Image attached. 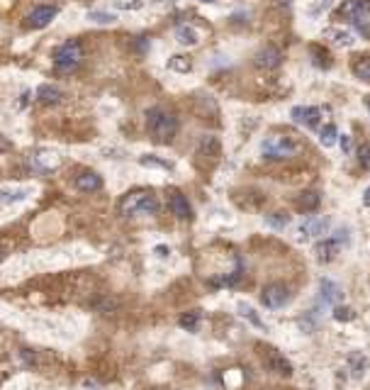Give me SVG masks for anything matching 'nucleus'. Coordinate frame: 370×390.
I'll list each match as a JSON object with an SVG mask.
<instances>
[{
    "mask_svg": "<svg viewBox=\"0 0 370 390\" xmlns=\"http://www.w3.org/2000/svg\"><path fill=\"white\" fill-rule=\"evenodd\" d=\"M146 129L151 134V139L158 144H168L178 132V117L170 110L163 108H151L146 112Z\"/></svg>",
    "mask_w": 370,
    "mask_h": 390,
    "instance_id": "obj_1",
    "label": "nucleus"
},
{
    "mask_svg": "<svg viewBox=\"0 0 370 390\" xmlns=\"http://www.w3.org/2000/svg\"><path fill=\"white\" fill-rule=\"evenodd\" d=\"M338 17L353 24L358 34H363V39H370V0H344Z\"/></svg>",
    "mask_w": 370,
    "mask_h": 390,
    "instance_id": "obj_2",
    "label": "nucleus"
},
{
    "mask_svg": "<svg viewBox=\"0 0 370 390\" xmlns=\"http://www.w3.org/2000/svg\"><path fill=\"white\" fill-rule=\"evenodd\" d=\"M120 212L132 217V215H156L158 212V200L156 195H151L149 190H134L129 195H124L120 202Z\"/></svg>",
    "mask_w": 370,
    "mask_h": 390,
    "instance_id": "obj_3",
    "label": "nucleus"
},
{
    "mask_svg": "<svg viewBox=\"0 0 370 390\" xmlns=\"http://www.w3.org/2000/svg\"><path fill=\"white\" fill-rule=\"evenodd\" d=\"M80 59H83V46H80L76 39L64 42V44L54 51V64H56V71H61V73L73 71V68L80 64Z\"/></svg>",
    "mask_w": 370,
    "mask_h": 390,
    "instance_id": "obj_4",
    "label": "nucleus"
},
{
    "mask_svg": "<svg viewBox=\"0 0 370 390\" xmlns=\"http://www.w3.org/2000/svg\"><path fill=\"white\" fill-rule=\"evenodd\" d=\"M261 151L266 159H288L297 151V144L292 142L290 137H280V134H270L263 139L261 144Z\"/></svg>",
    "mask_w": 370,
    "mask_h": 390,
    "instance_id": "obj_5",
    "label": "nucleus"
},
{
    "mask_svg": "<svg viewBox=\"0 0 370 390\" xmlns=\"http://www.w3.org/2000/svg\"><path fill=\"white\" fill-rule=\"evenodd\" d=\"M290 288L285 285V283H268L266 288H263V293H261V300H263V305L266 307H270V310H278V307H285L288 302H290Z\"/></svg>",
    "mask_w": 370,
    "mask_h": 390,
    "instance_id": "obj_6",
    "label": "nucleus"
},
{
    "mask_svg": "<svg viewBox=\"0 0 370 390\" xmlns=\"http://www.w3.org/2000/svg\"><path fill=\"white\" fill-rule=\"evenodd\" d=\"M253 64H256L261 71H273V68H278L282 64V51L273 44L261 46L256 51V56H253Z\"/></svg>",
    "mask_w": 370,
    "mask_h": 390,
    "instance_id": "obj_7",
    "label": "nucleus"
},
{
    "mask_svg": "<svg viewBox=\"0 0 370 390\" xmlns=\"http://www.w3.org/2000/svg\"><path fill=\"white\" fill-rule=\"evenodd\" d=\"M263 363H266L273 373L282 376V378H290V376H292V363L282 356L278 349H270V346H268V349L263 351Z\"/></svg>",
    "mask_w": 370,
    "mask_h": 390,
    "instance_id": "obj_8",
    "label": "nucleus"
},
{
    "mask_svg": "<svg viewBox=\"0 0 370 390\" xmlns=\"http://www.w3.org/2000/svg\"><path fill=\"white\" fill-rule=\"evenodd\" d=\"M32 164H34V168H39L42 173H51V171H56V168L61 166V156H59V151H54V149H39V151H34Z\"/></svg>",
    "mask_w": 370,
    "mask_h": 390,
    "instance_id": "obj_9",
    "label": "nucleus"
},
{
    "mask_svg": "<svg viewBox=\"0 0 370 390\" xmlns=\"http://www.w3.org/2000/svg\"><path fill=\"white\" fill-rule=\"evenodd\" d=\"M290 117L297 124H304L307 129H314L319 124V120H322V110L319 108H309V105H297V108H292Z\"/></svg>",
    "mask_w": 370,
    "mask_h": 390,
    "instance_id": "obj_10",
    "label": "nucleus"
},
{
    "mask_svg": "<svg viewBox=\"0 0 370 390\" xmlns=\"http://www.w3.org/2000/svg\"><path fill=\"white\" fill-rule=\"evenodd\" d=\"M56 12H59V8H54V5H39V8H34L27 15V24L34 27V30H42V27H46V24L56 17Z\"/></svg>",
    "mask_w": 370,
    "mask_h": 390,
    "instance_id": "obj_11",
    "label": "nucleus"
},
{
    "mask_svg": "<svg viewBox=\"0 0 370 390\" xmlns=\"http://www.w3.org/2000/svg\"><path fill=\"white\" fill-rule=\"evenodd\" d=\"M168 207H170V212H173L178 220H190V217H192L190 202H188V198H185L180 190H173V193L168 195Z\"/></svg>",
    "mask_w": 370,
    "mask_h": 390,
    "instance_id": "obj_12",
    "label": "nucleus"
},
{
    "mask_svg": "<svg viewBox=\"0 0 370 390\" xmlns=\"http://www.w3.org/2000/svg\"><path fill=\"white\" fill-rule=\"evenodd\" d=\"M326 229H329V220L326 217H307L300 224V234H302L304 239L307 237H324Z\"/></svg>",
    "mask_w": 370,
    "mask_h": 390,
    "instance_id": "obj_13",
    "label": "nucleus"
},
{
    "mask_svg": "<svg viewBox=\"0 0 370 390\" xmlns=\"http://www.w3.org/2000/svg\"><path fill=\"white\" fill-rule=\"evenodd\" d=\"M73 183H76V188H78L80 193H95V190L102 188V178L95 173V171H83V173H78Z\"/></svg>",
    "mask_w": 370,
    "mask_h": 390,
    "instance_id": "obj_14",
    "label": "nucleus"
},
{
    "mask_svg": "<svg viewBox=\"0 0 370 390\" xmlns=\"http://www.w3.org/2000/svg\"><path fill=\"white\" fill-rule=\"evenodd\" d=\"M338 244L336 239H324V242H319V244L314 246V254H317V261H322V264H329V261H334L338 254Z\"/></svg>",
    "mask_w": 370,
    "mask_h": 390,
    "instance_id": "obj_15",
    "label": "nucleus"
},
{
    "mask_svg": "<svg viewBox=\"0 0 370 390\" xmlns=\"http://www.w3.org/2000/svg\"><path fill=\"white\" fill-rule=\"evenodd\" d=\"M319 290H322V300L329 302V305H336V302L344 300V290L338 288L334 280L322 278V280H319Z\"/></svg>",
    "mask_w": 370,
    "mask_h": 390,
    "instance_id": "obj_16",
    "label": "nucleus"
},
{
    "mask_svg": "<svg viewBox=\"0 0 370 390\" xmlns=\"http://www.w3.org/2000/svg\"><path fill=\"white\" fill-rule=\"evenodd\" d=\"M324 39L334 42L336 46H353V42H356V37L348 32V30H341V27H326Z\"/></svg>",
    "mask_w": 370,
    "mask_h": 390,
    "instance_id": "obj_17",
    "label": "nucleus"
},
{
    "mask_svg": "<svg viewBox=\"0 0 370 390\" xmlns=\"http://www.w3.org/2000/svg\"><path fill=\"white\" fill-rule=\"evenodd\" d=\"M61 98H64V93H61L56 86H49V83H44V86H39V88H37V100L44 102V105H56V102H61Z\"/></svg>",
    "mask_w": 370,
    "mask_h": 390,
    "instance_id": "obj_18",
    "label": "nucleus"
},
{
    "mask_svg": "<svg viewBox=\"0 0 370 390\" xmlns=\"http://www.w3.org/2000/svg\"><path fill=\"white\" fill-rule=\"evenodd\" d=\"M348 371H351L353 378H363L365 371H368V358L363 354H351L348 356Z\"/></svg>",
    "mask_w": 370,
    "mask_h": 390,
    "instance_id": "obj_19",
    "label": "nucleus"
},
{
    "mask_svg": "<svg viewBox=\"0 0 370 390\" xmlns=\"http://www.w3.org/2000/svg\"><path fill=\"white\" fill-rule=\"evenodd\" d=\"M176 37H178L180 44L185 46H192L200 42V34H197V30L195 27H190V24H180L178 30H176Z\"/></svg>",
    "mask_w": 370,
    "mask_h": 390,
    "instance_id": "obj_20",
    "label": "nucleus"
},
{
    "mask_svg": "<svg viewBox=\"0 0 370 390\" xmlns=\"http://www.w3.org/2000/svg\"><path fill=\"white\" fill-rule=\"evenodd\" d=\"M319 202H322V198H319V193L317 190H307V193H302L300 198H297V207L304 212H312L319 207Z\"/></svg>",
    "mask_w": 370,
    "mask_h": 390,
    "instance_id": "obj_21",
    "label": "nucleus"
},
{
    "mask_svg": "<svg viewBox=\"0 0 370 390\" xmlns=\"http://www.w3.org/2000/svg\"><path fill=\"white\" fill-rule=\"evenodd\" d=\"M351 68H353V76L356 78L370 83V56H358V59L351 64Z\"/></svg>",
    "mask_w": 370,
    "mask_h": 390,
    "instance_id": "obj_22",
    "label": "nucleus"
},
{
    "mask_svg": "<svg viewBox=\"0 0 370 390\" xmlns=\"http://www.w3.org/2000/svg\"><path fill=\"white\" fill-rule=\"evenodd\" d=\"M197 151H200V156H205V154H207V156H217V154H219V142H217V137H212V134L202 137Z\"/></svg>",
    "mask_w": 370,
    "mask_h": 390,
    "instance_id": "obj_23",
    "label": "nucleus"
},
{
    "mask_svg": "<svg viewBox=\"0 0 370 390\" xmlns=\"http://www.w3.org/2000/svg\"><path fill=\"white\" fill-rule=\"evenodd\" d=\"M168 68L170 71H178V73H188V71L192 68V61L188 59V56L176 54V56H170L168 59Z\"/></svg>",
    "mask_w": 370,
    "mask_h": 390,
    "instance_id": "obj_24",
    "label": "nucleus"
},
{
    "mask_svg": "<svg viewBox=\"0 0 370 390\" xmlns=\"http://www.w3.org/2000/svg\"><path fill=\"white\" fill-rule=\"evenodd\" d=\"M336 137H338L336 127L334 124H326L324 129L319 132V142H322V146H334L336 144Z\"/></svg>",
    "mask_w": 370,
    "mask_h": 390,
    "instance_id": "obj_25",
    "label": "nucleus"
},
{
    "mask_svg": "<svg viewBox=\"0 0 370 390\" xmlns=\"http://www.w3.org/2000/svg\"><path fill=\"white\" fill-rule=\"evenodd\" d=\"M266 222H268L270 227H275V229H282V227L290 224V215H288V212H273V215L266 217Z\"/></svg>",
    "mask_w": 370,
    "mask_h": 390,
    "instance_id": "obj_26",
    "label": "nucleus"
},
{
    "mask_svg": "<svg viewBox=\"0 0 370 390\" xmlns=\"http://www.w3.org/2000/svg\"><path fill=\"white\" fill-rule=\"evenodd\" d=\"M197 322H200V312L197 310H192V312H188V315L180 317V327L188 329V332H195V329H197Z\"/></svg>",
    "mask_w": 370,
    "mask_h": 390,
    "instance_id": "obj_27",
    "label": "nucleus"
},
{
    "mask_svg": "<svg viewBox=\"0 0 370 390\" xmlns=\"http://www.w3.org/2000/svg\"><path fill=\"white\" fill-rule=\"evenodd\" d=\"M88 20H90V22H98V24H112L117 17H115L112 12L95 10V12H88Z\"/></svg>",
    "mask_w": 370,
    "mask_h": 390,
    "instance_id": "obj_28",
    "label": "nucleus"
},
{
    "mask_svg": "<svg viewBox=\"0 0 370 390\" xmlns=\"http://www.w3.org/2000/svg\"><path fill=\"white\" fill-rule=\"evenodd\" d=\"M239 312H241V315H244V317H248V320H251V322L256 324V327H263V322H261V320H258V315H256V310H253V307H251V305H246V302H239Z\"/></svg>",
    "mask_w": 370,
    "mask_h": 390,
    "instance_id": "obj_29",
    "label": "nucleus"
},
{
    "mask_svg": "<svg viewBox=\"0 0 370 390\" xmlns=\"http://www.w3.org/2000/svg\"><path fill=\"white\" fill-rule=\"evenodd\" d=\"M334 317H336L338 322H351V320H356V312L351 310V307H341L338 305L336 310H334Z\"/></svg>",
    "mask_w": 370,
    "mask_h": 390,
    "instance_id": "obj_30",
    "label": "nucleus"
},
{
    "mask_svg": "<svg viewBox=\"0 0 370 390\" xmlns=\"http://www.w3.org/2000/svg\"><path fill=\"white\" fill-rule=\"evenodd\" d=\"M144 5V0H115V8L120 10H139Z\"/></svg>",
    "mask_w": 370,
    "mask_h": 390,
    "instance_id": "obj_31",
    "label": "nucleus"
},
{
    "mask_svg": "<svg viewBox=\"0 0 370 390\" xmlns=\"http://www.w3.org/2000/svg\"><path fill=\"white\" fill-rule=\"evenodd\" d=\"M358 164L365 168V171L370 168V144H360L358 146Z\"/></svg>",
    "mask_w": 370,
    "mask_h": 390,
    "instance_id": "obj_32",
    "label": "nucleus"
},
{
    "mask_svg": "<svg viewBox=\"0 0 370 390\" xmlns=\"http://www.w3.org/2000/svg\"><path fill=\"white\" fill-rule=\"evenodd\" d=\"M141 164L144 166H156V168H170L168 161H161V159H154V156H141Z\"/></svg>",
    "mask_w": 370,
    "mask_h": 390,
    "instance_id": "obj_33",
    "label": "nucleus"
},
{
    "mask_svg": "<svg viewBox=\"0 0 370 390\" xmlns=\"http://www.w3.org/2000/svg\"><path fill=\"white\" fill-rule=\"evenodd\" d=\"M20 361H22L24 366H34V354L30 349H20Z\"/></svg>",
    "mask_w": 370,
    "mask_h": 390,
    "instance_id": "obj_34",
    "label": "nucleus"
},
{
    "mask_svg": "<svg viewBox=\"0 0 370 390\" xmlns=\"http://www.w3.org/2000/svg\"><path fill=\"white\" fill-rule=\"evenodd\" d=\"M95 307H98V310H100V312H112L115 307H117V302L107 298V300H100V302H98V305H95Z\"/></svg>",
    "mask_w": 370,
    "mask_h": 390,
    "instance_id": "obj_35",
    "label": "nucleus"
},
{
    "mask_svg": "<svg viewBox=\"0 0 370 390\" xmlns=\"http://www.w3.org/2000/svg\"><path fill=\"white\" fill-rule=\"evenodd\" d=\"M341 149H344V151H351V137H348V134H341Z\"/></svg>",
    "mask_w": 370,
    "mask_h": 390,
    "instance_id": "obj_36",
    "label": "nucleus"
},
{
    "mask_svg": "<svg viewBox=\"0 0 370 390\" xmlns=\"http://www.w3.org/2000/svg\"><path fill=\"white\" fill-rule=\"evenodd\" d=\"M154 251H156L158 256H168V254H170V251H168V246H156Z\"/></svg>",
    "mask_w": 370,
    "mask_h": 390,
    "instance_id": "obj_37",
    "label": "nucleus"
},
{
    "mask_svg": "<svg viewBox=\"0 0 370 390\" xmlns=\"http://www.w3.org/2000/svg\"><path fill=\"white\" fill-rule=\"evenodd\" d=\"M27 102H30V93H22V98H20L17 105H20V108H27Z\"/></svg>",
    "mask_w": 370,
    "mask_h": 390,
    "instance_id": "obj_38",
    "label": "nucleus"
},
{
    "mask_svg": "<svg viewBox=\"0 0 370 390\" xmlns=\"http://www.w3.org/2000/svg\"><path fill=\"white\" fill-rule=\"evenodd\" d=\"M363 205H365V207H370V188L365 190V195H363Z\"/></svg>",
    "mask_w": 370,
    "mask_h": 390,
    "instance_id": "obj_39",
    "label": "nucleus"
},
{
    "mask_svg": "<svg viewBox=\"0 0 370 390\" xmlns=\"http://www.w3.org/2000/svg\"><path fill=\"white\" fill-rule=\"evenodd\" d=\"M5 258H8V249H5V246H0V264H3Z\"/></svg>",
    "mask_w": 370,
    "mask_h": 390,
    "instance_id": "obj_40",
    "label": "nucleus"
},
{
    "mask_svg": "<svg viewBox=\"0 0 370 390\" xmlns=\"http://www.w3.org/2000/svg\"><path fill=\"white\" fill-rule=\"evenodd\" d=\"M365 105H368V110H370V98H365Z\"/></svg>",
    "mask_w": 370,
    "mask_h": 390,
    "instance_id": "obj_41",
    "label": "nucleus"
},
{
    "mask_svg": "<svg viewBox=\"0 0 370 390\" xmlns=\"http://www.w3.org/2000/svg\"><path fill=\"white\" fill-rule=\"evenodd\" d=\"M202 3H214V0H202Z\"/></svg>",
    "mask_w": 370,
    "mask_h": 390,
    "instance_id": "obj_42",
    "label": "nucleus"
}]
</instances>
